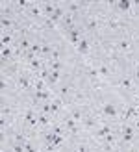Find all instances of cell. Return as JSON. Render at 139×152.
<instances>
[{"mask_svg":"<svg viewBox=\"0 0 139 152\" xmlns=\"http://www.w3.org/2000/svg\"><path fill=\"white\" fill-rule=\"evenodd\" d=\"M128 106H130L128 100L113 86H106L102 89L95 91L93 108H95L97 115L102 121H106V123H113V124L122 123Z\"/></svg>","mask_w":139,"mask_h":152,"instance_id":"6da1fadb","label":"cell"},{"mask_svg":"<svg viewBox=\"0 0 139 152\" xmlns=\"http://www.w3.org/2000/svg\"><path fill=\"white\" fill-rule=\"evenodd\" d=\"M100 123H102V119H100L98 115H97V111H95V108H91L86 111V115H83V119H82V130H83V134L86 135H91L93 132L97 130V128L100 126Z\"/></svg>","mask_w":139,"mask_h":152,"instance_id":"7a4b0ae2","label":"cell"},{"mask_svg":"<svg viewBox=\"0 0 139 152\" xmlns=\"http://www.w3.org/2000/svg\"><path fill=\"white\" fill-rule=\"evenodd\" d=\"M61 35H63V39H65L69 45H71V47H74V48H76V45H78V43H80V39L83 37L82 24L74 26V28H71V30H67V32H63Z\"/></svg>","mask_w":139,"mask_h":152,"instance_id":"3957f363","label":"cell"},{"mask_svg":"<svg viewBox=\"0 0 139 152\" xmlns=\"http://www.w3.org/2000/svg\"><path fill=\"white\" fill-rule=\"evenodd\" d=\"M54 124H56V121H54L52 115L37 111V132H46V130H50Z\"/></svg>","mask_w":139,"mask_h":152,"instance_id":"277c9868","label":"cell"},{"mask_svg":"<svg viewBox=\"0 0 139 152\" xmlns=\"http://www.w3.org/2000/svg\"><path fill=\"white\" fill-rule=\"evenodd\" d=\"M19 34L15 32H0V47H15Z\"/></svg>","mask_w":139,"mask_h":152,"instance_id":"5b68a950","label":"cell"},{"mask_svg":"<svg viewBox=\"0 0 139 152\" xmlns=\"http://www.w3.org/2000/svg\"><path fill=\"white\" fill-rule=\"evenodd\" d=\"M41 4V11L45 15V19H50L54 11H56V6H58V0H39Z\"/></svg>","mask_w":139,"mask_h":152,"instance_id":"8992f818","label":"cell"},{"mask_svg":"<svg viewBox=\"0 0 139 152\" xmlns=\"http://www.w3.org/2000/svg\"><path fill=\"white\" fill-rule=\"evenodd\" d=\"M137 148H139V141H137Z\"/></svg>","mask_w":139,"mask_h":152,"instance_id":"52a82bcc","label":"cell"}]
</instances>
